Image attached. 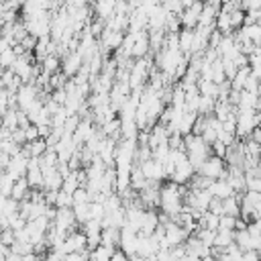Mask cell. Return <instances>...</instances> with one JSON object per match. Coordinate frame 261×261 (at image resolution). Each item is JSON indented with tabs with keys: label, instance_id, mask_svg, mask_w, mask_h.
I'll list each match as a JSON object with an SVG mask.
<instances>
[{
	"label": "cell",
	"instance_id": "cell-14",
	"mask_svg": "<svg viewBox=\"0 0 261 261\" xmlns=\"http://www.w3.org/2000/svg\"><path fill=\"white\" fill-rule=\"evenodd\" d=\"M216 31H220L222 35H230V33H234V29H232V20H230V10H226V8H222V6H220L218 16H216Z\"/></svg>",
	"mask_w": 261,
	"mask_h": 261
},
{
	"label": "cell",
	"instance_id": "cell-10",
	"mask_svg": "<svg viewBox=\"0 0 261 261\" xmlns=\"http://www.w3.org/2000/svg\"><path fill=\"white\" fill-rule=\"evenodd\" d=\"M47 149H49V143L45 137H39L35 141H29L27 145H22V153L27 157H43L47 153Z\"/></svg>",
	"mask_w": 261,
	"mask_h": 261
},
{
	"label": "cell",
	"instance_id": "cell-19",
	"mask_svg": "<svg viewBox=\"0 0 261 261\" xmlns=\"http://www.w3.org/2000/svg\"><path fill=\"white\" fill-rule=\"evenodd\" d=\"M234 243V230H228V228H218L216 230V239H214V247L218 249H226L228 245Z\"/></svg>",
	"mask_w": 261,
	"mask_h": 261
},
{
	"label": "cell",
	"instance_id": "cell-22",
	"mask_svg": "<svg viewBox=\"0 0 261 261\" xmlns=\"http://www.w3.org/2000/svg\"><path fill=\"white\" fill-rule=\"evenodd\" d=\"M16 59H18V53L14 51V47H10V49H4V51H0V65H2L4 69L12 67V65L16 63Z\"/></svg>",
	"mask_w": 261,
	"mask_h": 261
},
{
	"label": "cell",
	"instance_id": "cell-21",
	"mask_svg": "<svg viewBox=\"0 0 261 261\" xmlns=\"http://www.w3.org/2000/svg\"><path fill=\"white\" fill-rule=\"evenodd\" d=\"M249 75H251V65H247V67H239L237 75H234V77L230 80L232 88H234V90H245V86H247V80H249Z\"/></svg>",
	"mask_w": 261,
	"mask_h": 261
},
{
	"label": "cell",
	"instance_id": "cell-7",
	"mask_svg": "<svg viewBox=\"0 0 261 261\" xmlns=\"http://www.w3.org/2000/svg\"><path fill=\"white\" fill-rule=\"evenodd\" d=\"M124 31H112V29H104V33L100 35V45L106 49V51H118L120 47H122V43H124Z\"/></svg>",
	"mask_w": 261,
	"mask_h": 261
},
{
	"label": "cell",
	"instance_id": "cell-18",
	"mask_svg": "<svg viewBox=\"0 0 261 261\" xmlns=\"http://www.w3.org/2000/svg\"><path fill=\"white\" fill-rule=\"evenodd\" d=\"M61 63H63V59H61V55H57V53H49L43 61H41V65H43V71L45 73H55V71H59L61 69Z\"/></svg>",
	"mask_w": 261,
	"mask_h": 261
},
{
	"label": "cell",
	"instance_id": "cell-11",
	"mask_svg": "<svg viewBox=\"0 0 261 261\" xmlns=\"http://www.w3.org/2000/svg\"><path fill=\"white\" fill-rule=\"evenodd\" d=\"M151 49V41H149V31H139L137 39H135V45H133V57L139 59V57H147Z\"/></svg>",
	"mask_w": 261,
	"mask_h": 261
},
{
	"label": "cell",
	"instance_id": "cell-16",
	"mask_svg": "<svg viewBox=\"0 0 261 261\" xmlns=\"http://www.w3.org/2000/svg\"><path fill=\"white\" fill-rule=\"evenodd\" d=\"M257 100H259V94L249 92V90H241V98H239L237 108H239V110H255Z\"/></svg>",
	"mask_w": 261,
	"mask_h": 261
},
{
	"label": "cell",
	"instance_id": "cell-4",
	"mask_svg": "<svg viewBox=\"0 0 261 261\" xmlns=\"http://www.w3.org/2000/svg\"><path fill=\"white\" fill-rule=\"evenodd\" d=\"M141 167H143V173L147 175L149 181L161 184V181L167 177V169H165L163 161H159V159H155V157H149V159L141 161Z\"/></svg>",
	"mask_w": 261,
	"mask_h": 261
},
{
	"label": "cell",
	"instance_id": "cell-27",
	"mask_svg": "<svg viewBox=\"0 0 261 261\" xmlns=\"http://www.w3.org/2000/svg\"><path fill=\"white\" fill-rule=\"evenodd\" d=\"M37 43H39V37H37L35 33H29V35H27V37H24V39L20 41V45L24 47V51H31V53L35 51V47H37Z\"/></svg>",
	"mask_w": 261,
	"mask_h": 261
},
{
	"label": "cell",
	"instance_id": "cell-1",
	"mask_svg": "<svg viewBox=\"0 0 261 261\" xmlns=\"http://www.w3.org/2000/svg\"><path fill=\"white\" fill-rule=\"evenodd\" d=\"M226 159L224 157H218V155H210L198 169V173L210 177V179H218V177H228V165L224 163Z\"/></svg>",
	"mask_w": 261,
	"mask_h": 261
},
{
	"label": "cell",
	"instance_id": "cell-20",
	"mask_svg": "<svg viewBox=\"0 0 261 261\" xmlns=\"http://www.w3.org/2000/svg\"><path fill=\"white\" fill-rule=\"evenodd\" d=\"M112 253H114L112 247L100 243L98 247H94V249L90 251V259H94V261H106V259H112Z\"/></svg>",
	"mask_w": 261,
	"mask_h": 261
},
{
	"label": "cell",
	"instance_id": "cell-29",
	"mask_svg": "<svg viewBox=\"0 0 261 261\" xmlns=\"http://www.w3.org/2000/svg\"><path fill=\"white\" fill-rule=\"evenodd\" d=\"M90 0H65V4H69V6H86Z\"/></svg>",
	"mask_w": 261,
	"mask_h": 261
},
{
	"label": "cell",
	"instance_id": "cell-30",
	"mask_svg": "<svg viewBox=\"0 0 261 261\" xmlns=\"http://www.w3.org/2000/svg\"><path fill=\"white\" fill-rule=\"evenodd\" d=\"M255 110L261 114V94H259V100H257V106H255Z\"/></svg>",
	"mask_w": 261,
	"mask_h": 261
},
{
	"label": "cell",
	"instance_id": "cell-24",
	"mask_svg": "<svg viewBox=\"0 0 261 261\" xmlns=\"http://www.w3.org/2000/svg\"><path fill=\"white\" fill-rule=\"evenodd\" d=\"M75 202H73V194H69V192H65L63 188L61 190H57V198H55V206L57 208H63V206H73Z\"/></svg>",
	"mask_w": 261,
	"mask_h": 261
},
{
	"label": "cell",
	"instance_id": "cell-3",
	"mask_svg": "<svg viewBox=\"0 0 261 261\" xmlns=\"http://www.w3.org/2000/svg\"><path fill=\"white\" fill-rule=\"evenodd\" d=\"M39 86L35 84V82H27V84H22L20 88H18V92H16V104H18V108L20 110H29L37 100H39Z\"/></svg>",
	"mask_w": 261,
	"mask_h": 261
},
{
	"label": "cell",
	"instance_id": "cell-6",
	"mask_svg": "<svg viewBox=\"0 0 261 261\" xmlns=\"http://www.w3.org/2000/svg\"><path fill=\"white\" fill-rule=\"evenodd\" d=\"M82 65H84V55H82L80 49H73V51H69V53L63 57L61 71H63L67 77H73V75H77V71L82 69Z\"/></svg>",
	"mask_w": 261,
	"mask_h": 261
},
{
	"label": "cell",
	"instance_id": "cell-28",
	"mask_svg": "<svg viewBox=\"0 0 261 261\" xmlns=\"http://www.w3.org/2000/svg\"><path fill=\"white\" fill-rule=\"evenodd\" d=\"M249 137H251L253 141H257V143H261V124H259V126H255V128H253V133H251Z\"/></svg>",
	"mask_w": 261,
	"mask_h": 261
},
{
	"label": "cell",
	"instance_id": "cell-9",
	"mask_svg": "<svg viewBox=\"0 0 261 261\" xmlns=\"http://www.w3.org/2000/svg\"><path fill=\"white\" fill-rule=\"evenodd\" d=\"M214 198H220V200H224V198H228V196H232L234 194V188H232V184L226 179V177H218V179H212L210 181V186L206 188Z\"/></svg>",
	"mask_w": 261,
	"mask_h": 261
},
{
	"label": "cell",
	"instance_id": "cell-15",
	"mask_svg": "<svg viewBox=\"0 0 261 261\" xmlns=\"http://www.w3.org/2000/svg\"><path fill=\"white\" fill-rule=\"evenodd\" d=\"M102 243L108 245V247H112V249L120 247V228H116V226H104L102 228Z\"/></svg>",
	"mask_w": 261,
	"mask_h": 261
},
{
	"label": "cell",
	"instance_id": "cell-12",
	"mask_svg": "<svg viewBox=\"0 0 261 261\" xmlns=\"http://www.w3.org/2000/svg\"><path fill=\"white\" fill-rule=\"evenodd\" d=\"M161 224V218L159 214L153 210V208H147L145 214H143V224H141V232L143 234H153L157 230V226Z\"/></svg>",
	"mask_w": 261,
	"mask_h": 261
},
{
	"label": "cell",
	"instance_id": "cell-26",
	"mask_svg": "<svg viewBox=\"0 0 261 261\" xmlns=\"http://www.w3.org/2000/svg\"><path fill=\"white\" fill-rule=\"evenodd\" d=\"M237 222H239V216H232V214H222L220 216V228L237 230Z\"/></svg>",
	"mask_w": 261,
	"mask_h": 261
},
{
	"label": "cell",
	"instance_id": "cell-17",
	"mask_svg": "<svg viewBox=\"0 0 261 261\" xmlns=\"http://www.w3.org/2000/svg\"><path fill=\"white\" fill-rule=\"evenodd\" d=\"M31 190H33V188H31L27 175H24V177H18V179L14 181V188H12V198H16V200H24V198L31 196Z\"/></svg>",
	"mask_w": 261,
	"mask_h": 261
},
{
	"label": "cell",
	"instance_id": "cell-2",
	"mask_svg": "<svg viewBox=\"0 0 261 261\" xmlns=\"http://www.w3.org/2000/svg\"><path fill=\"white\" fill-rule=\"evenodd\" d=\"M255 126H259L257 110H239L237 112V137L239 139H247Z\"/></svg>",
	"mask_w": 261,
	"mask_h": 261
},
{
	"label": "cell",
	"instance_id": "cell-13",
	"mask_svg": "<svg viewBox=\"0 0 261 261\" xmlns=\"http://www.w3.org/2000/svg\"><path fill=\"white\" fill-rule=\"evenodd\" d=\"M194 37H196V29H188V27H181L179 31V49L184 51V55H192V49H194Z\"/></svg>",
	"mask_w": 261,
	"mask_h": 261
},
{
	"label": "cell",
	"instance_id": "cell-8",
	"mask_svg": "<svg viewBox=\"0 0 261 261\" xmlns=\"http://www.w3.org/2000/svg\"><path fill=\"white\" fill-rule=\"evenodd\" d=\"M204 10V0H196L192 6L184 8L181 12V27H188V29H196L198 22H200V14Z\"/></svg>",
	"mask_w": 261,
	"mask_h": 261
},
{
	"label": "cell",
	"instance_id": "cell-25",
	"mask_svg": "<svg viewBox=\"0 0 261 261\" xmlns=\"http://www.w3.org/2000/svg\"><path fill=\"white\" fill-rule=\"evenodd\" d=\"M163 8L169 12V14H181L184 12V0H161Z\"/></svg>",
	"mask_w": 261,
	"mask_h": 261
},
{
	"label": "cell",
	"instance_id": "cell-23",
	"mask_svg": "<svg viewBox=\"0 0 261 261\" xmlns=\"http://www.w3.org/2000/svg\"><path fill=\"white\" fill-rule=\"evenodd\" d=\"M80 186H82V179H80V173H77V171H71V173L63 179V190L69 192V194H73Z\"/></svg>",
	"mask_w": 261,
	"mask_h": 261
},
{
	"label": "cell",
	"instance_id": "cell-5",
	"mask_svg": "<svg viewBox=\"0 0 261 261\" xmlns=\"http://www.w3.org/2000/svg\"><path fill=\"white\" fill-rule=\"evenodd\" d=\"M194 175H196V167L192 165V161H190L188 155H186L184 159L177 161V165H175L173 173L169 175V179L175 181V184H190V179H192Z\"/></svg>",
	"mask_w": 261,
	"mask_h": 261
}]
</instances>
